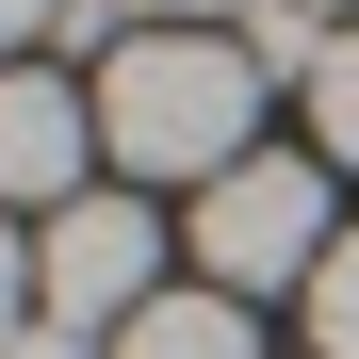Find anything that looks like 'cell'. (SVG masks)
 <instances>
[{
  "mask_svg": "<svg viewBox=\"0 0 359 359\" xmlns=\"http://www.w3.org/2000/svg\"><path fill=\"white\" fill-rule=\"evenodd\" d=\"M66 17V0H0V66H33V33Z\"/></svg>",
  "mask_w": 359,
  "mask_h": 359,
  "instance_id": "obj_10",
  "label": "cell"
},
{
  "mask_svg": "<svg viewBox=\"0 0 359 359\" xmlns=\"http://www.w3.org/2000/svg\"><path fill=\"white\" fill-rule=\"evenodd\" d=\"M33 311L82 327V343H114L131 311H163V229H147V196H66V212H49V245H33Z\"/></svg>",
  "mask_w": 359,
  "mask_h": 359,
  "instance_id": "obj_3",
  "label": "cell"
},
{
  "mask_svg": "<svg viewBox=\"0 0 359 359\" xmlns=\"http://www.w3.org/2000/svg\"><path fill=\"white\" fill-rule=\"evenodd\" d=\"M327 245H343V229H327V163H229L212 180V196H196V262H212V294H311L327 278Z\"/></svg>",
  "mask_w": 359,
  "mask_h": 359,
  "instance_id": "obj_2",
  "label": "cell"
},
{
  "mask_svg": "<svg viewBox=\"0 0 359 359\" xmlns=\"http://www.w3.org/2000/svg\"><path fill=\"white\" fill-rule=\"evenodd\" d=\"M17 294H33V245H17V212H0V343H17Z\"/></svg>",
  "mask_w": 359,
  "mask_h": 359,
  "instance_id": "obj_11",
  "label": "cell"
},
{
  "mask_svg": "<svg viewBox=\"0 0 359 359\" xmlns=\"http://www.w3.org/2000/svg\"><path fill=\"white\" fill-rule=\"evenodd\" d=\"M98 163V82L66 66H0V212H66Z\"/></svg>",
  "mask_w": 359,
  "mask_h": 359,
  "instance_id": "obj_4",
  "label": "cell"
},
{
  "mask_svg": "<svg viewBox=\"0 0 359 359\" xmlns=\"http://www.w3.org/2000/svg\"><path fill=\"white\" fill-rule=\"evenodd\" d=\"M311 114H327V163H359V17H343L327 66H311Z\"/></svg>",
  "mask_w": 359,
  "mask_h": 359,
  "instance_id": "obj_7",
  "label": "cell"
},
{
  "mask_svg": "<svg viewBox=\"0 0 359 359\" xmlns=\"http://www.w3.org/2000/svg\"><path fill=\"white\" fill-rule=\"evenodd\" d=\"M212 17H245V0H131V33H212Z\"/></svg>",
  "mask_w": 359,
  "mask_h": 359,
  "instance_id": "obj_8",
  "label": "cell"
},
{
  "mask_svg": "<svg viewBox=\"0 0 359 359\" xmlns=\"http://www.w3.org/2000/svg\"><path fill=\"white\" fill-rule=\"evenodd\" d=\"M311 343H327V359H359V229H343L327 278H311Z\"/></svg>",
  "mask_w": 359,
  "mask_h": 359,
  "instance_id": "obj_6",
  "label": "cell"
},
{
  "mask_svg": "<svg viewBox=\"0 0 359 359\" xmlns=\"http://www.w3.org/2000/svg\"><path fill=\"white\" fill-rule=\"evenodd\" d=\"M114 359H262V327H245V294H163L114 327Z\"/></svg>",
  "mask_w": 359,
  "mask_h": 359,
  "instance_id": "obj_5",
  "label": "cell"
},
{
  "mask_svg": "<svg viewBox=\"0 0 359 359\" xmlns=\"http://www.w3.org/2000/svg\"><path fill=\"white\" fill-rule=\"evenodd\" d=\"M0 359H114V343H82V327H49V311H33V327L0 343Z\"/></svg>",
  "mask_w": 359,
  "mask_h": 359,
  "instance_id": "obj_9",
  "label": "cell"
},
{
  "mask_svg": "<svg viewBox=\"0 0 359 359\" xmlns=\"http://www.w3.org/2000/svg\"><path fill=\"white\" fill-rule=\"evenodd\" d=\"M262 131V66H245V33H131L98 66V147L131 163V180H212L245 163Z\"/></svg>",
  "mask_w": 359,
  "mask_h": 359,
  "instance_id": "obj_1",
  "label": "cell"
},
{
  "mask_svg": "<svg viewBox=\"0 0 359 359\" xmlns=\"http://www.w3.org/2000/svg\"><path fill=\"white\" fill-rule=\"evenodd\" d=\"M311 17H359V0H311Z\"/></svg>",
  "mask_w": 359,
  "mask_h": 359,
  "instance_id": "obj_12",
  "label": "cell"
}]
</instances>
